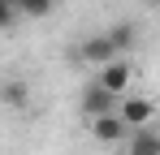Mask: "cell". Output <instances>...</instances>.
Wrapping results in <instances>:
<instances>
[{"mask_svg": "<svg viewBox=\"0 0 160 155\" xmlns=\"http://www.w3.org/2000/svg\"><path fill=\"white\" fill-rule=\"evenodd\" d=\"M112 116L126 129H143V125H156V103L147 99V95H121Z\"/></svg>", "mask_w": 160, "mask_h": 155, "instance_id": "1", "label": "cell"}, {"mask_svg": "<svg viewBox=\"0 0 160 155\" xmlns=\"http://www.w3.org/2000/svg\"><path fill=\"white\" fill-rule=\"evenodd\" d=\"M95 82H100L104 91H112V95H130V82H134V65H130V56H112L108 65H100Z\"/></svg>", "mask_w": 160, "mask_h": 155, "instance_id": "2", "label": "cell"}, {"mask_svg": "<svg viewBox=\"0 0 160 155\" xmlns=\"http://www.w3.org/2000/svg\"><path fill=\"white\" fill-rule=\"evenodd\" d=\"M117 99L121 95H112V91H104L95 78L82 86V116L91 121V116H108V112H117Z\"/></svg>", "mask_w": 160, "mask_h": 155, "instance_id": "3", "label": "cell"}, {"mask_svg": "<svg viewBox=\"0 0 160 155\" xmlns=\"http://www.w3.org/2000/svg\"><path fill=\"white\" fill-rule=\"evenodd\" d=\"M87 129H91V138H95L100 147H117V142H126V134H130V129L121 125L112 112H108V116H91V121H87Z\"/></svg>", "mask_w": 160, "mask_h": 155, "instance_id": "4", "label": "cell"}, {"mask_svg": "<svg viewBox=\"0 0 160 155\" xmlns=\"http://www.w3.org/2000/svg\"><path fill=\"white\" fill-rule=\"evenodd\" d=\"M0 103H4V108H13V112H26L30 108V82L26 78H4V82H0Z\"/></svg>", "mask_w": 160, "mask_h": 155, "instance_id": "5", "label": "cell"}, {"mask_svg": "<svg viewBox=\"0 0 160 155\" xmlns=\"http://www.w3.org/2000/svg\"><path fill=\"white\" fill-rule=\"evenodd\" d=\"M126 155H160V134L156 125H143L126 134Z\"/></svg>", "mask_w": 160, "mask_h": 155, "instance_id": "6", "label": "cell"}, {"mask_svg": "<svg viewBox=\"0 0 160 155\" xmlns=\"http://www.w3.org/2000/svg\"><path fill=\"white\" fill-rule=\"evenodd\" d=\"M78 56L87 60V65H95V69H100V65H108L117 52H112V43H108V35H87V39H82V48H78Z\"/></svg>", "mask_w": 160, "mask_h": 155, "instance_id": "7", "label": "cell"}, {"mask_svg": "<svg viewBox=\"0 0 160 155\" xmlns=\"http://www.w3.org/2000/svg\"><path fill=\"white\" fill-rule=\"evenodd\" d=\"M104 35H108V43H112V52H117V56H126V52L138 43V30H134L130 22H117L112 30H104Z\"/></svg>", "mask_w": 160, "mask_h": 155, "instance_id": "8", "label": "cell"}, {"mask_svg": "<svg viewBox=\"0 0 160 155\" xmlns=\"http://www.w3.org/2000/svg\"><path fill=\"white\" fill-rule=\"evenodd\" d=\"M61 0H13V9L22 13V17H48Z\"/></svg>", "mask_w": 160, "mask_h": 155, "instance_id": "9", "label": "cell"}, {"mask_svg": "<svg viewBox=\"0 0 160 155\" xmlns=\"http://www.w3.org/2000/svg\"><path fill=\"white\" fill-rule=\"evenodd\" d=\"M18 17V9H13V0H0V30H9Z\"/></svg>", "mask_w": 160, "mask_h": 155, "instance_id": "10", "label": "cell"}, {"mask_svg": "<svg viewBox=\"0 0 160 155\" xmlns=\"http://www.w3.org/2000/svg\"><path fill=\"white\" fill-rule=\"evenodd\" d=\"M147 4H152V0H147Z\"/></svg>", "mask_w": 160, "mask_h": 155, "instance_id": "11", "label": "cell"}]
</instances>
